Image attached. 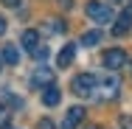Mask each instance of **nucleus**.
<instances>
[{"label": "nucleus", "instance_id": "23", "mask_svg": "<svg viewBox=\"0 0 132 129\" xmlns=\"http://www.w3.org/2000/svg\"><path fill=\"white\" fill-rule=\"evenodd\" d=\"M129 70H132V65H129Z\"/></svg>", "mask_w": 132, "mask_h": 129}, {"label": "nucleus", "instance_id": "16", "mask_svg": "<svg viewBox=\"0 0 132 129\" xmlns=\"http://www.w3.org/2000/svg\"><path fill=\"white\" fill-rule=\"evenodd\" d=\"M37 129H56V126H53V121H51V118H42V121L37 124Z\"/></svg>", "mask_w": 132, "mask_h": 129}, {"label": "nucleus", "instance_id": "13", "mask_svg": "<svg viewBox=\"0 0 132 129\" xmlns=\"http://www.w3.org/2000/svg\"><path fill=\"white\" fill-rule=\"evenodd\" d=\"M3 126H9V109L6 107H0V129Z\"/></svg>", "mask_w": 132, "mask_h": 129}, {"label": "nucleus", "instance_id": "5", "mask_svg": "<svg viewBox=\"0 0 132 129\" xmlns=\"http://www.w3.org/2000/svg\"><path fill=\"white\" fill-rule=\"evenodd\" d=\"M84 115H87V109H84V107H79V104H76V107H70V109L65 112V121H62V126H59V129H76L81 121H84Z\"/></svg>", "mask_w": 132, "mask_h": 129}, {"label": "nucleus", "instance_id": "14", "mask_svg": "<svg viewBox=\"0 0 132 129\" xmlns=\"http://www.w3.org/2000/svg\"><path fill=\"white\" fill-rule=\"evenodd\" d=\"M45 56H48V48H45V45H39V48L34 51V59H39V62H42Z\"/></svg>", "mask_w": 132, "mask_h": 129}, {"label": "nucleus", "instance_id": "2", "mask_svg": "<svg viewBox=\"0 0 132 129\" xmlns=\"http://www.w3.org/2000/svg\"><path fill=\"white\" fill-rule=\"evenodd\" d=\"M87 17L96 20L98 25H107V23H115V11L110 3H98V0H90L87 3Z\"/></svg>", "mask_w": 132, "mask_h": 129}, {"label": "nucleus", "instance_id": "22", "mask_svg": "<svg viewBox=\"0 0 132 129\" xmlns=\"http://www.w3.org/2000/svg\"><path fill=\"white\" fill-rule=\"evenodd\" d=\"M87 129H98V126H87Z\"/></svg>", "mask_w": 132, "mask_h": 129}, {"label": "nucleus", "instance_id": "7", "mask_svg": "<svg viewBox=\"0 0 132 129\" xmlns=\"http://www.w3.org/2000/svg\"><path fill=\"white\" fill-rule=\"evenodd\" d=\"M127 31H132V11H129V8H127L121 17H115V23H112V34L124 37Z\"/></svg>", "mask_w": 132, "mask_h": 129}, {"label": "nucleus", "instance_id": "4", "mask_svg": "<svg viewBox=\"0 0 132 129\" xmlns=\"http://www.w3.org/2000/svg\"><path fill=\"white\" fill-rule=\"evenodd\" d=\"M31 84H34V87H39V90L51 87V84H53V70H51V67H45V65L34 67V73H31Z\"/></svg>", "mask_w": 132, "mask_h": 129}, {"label": "nucleus", "instance_id": "20", "mask_svg": "<svg viewBox=\"0 0 132 129\" xmlns=\"http://www.w3.org/2000/svg\"><path fill=\"white\" fill-rule=\"evenodd\" d=\"M3 62H6V59H3V53H0V67H3Z\"/></svg>", "mask_w": 132, "mask_h": 129}, {"label": "nucleus", "instance_id": "10", "mask_svg": "<svg viewBox=\"0 0 132 129\" xmlns=\"http://www.w3.org/2000/svg\"><path fill=\"white\" fill-rule=\"evenodd\" d=\"M62 101V90H59V87H45V90H42V104H45V107H56V104Z\"/></svg>", "mask_w": 132, "mask_h": 129}, {"label": "nucleus", "instance_id": "12", "mask_svg": "<svg viewBox=\"0 0 132 129\" xmlns=\"http://www.w3.org/2000/svg\"><path fill=\"white\" fill-rule=\"evenodd\" d=\"M3 59H6L9 65H17V62H20V51H17V45H6V48H3Z\"/></svg>", "mask_w": 132, "mask_h": 129}, {"label": "nucleus", "instance_id": "3", "mask_svg": "<svg viewBox=\"0 0 132 129\" xmlns=\"http://www.w3.org/2000/svg\"><path fill=\"white\" fill-rule=\"evenodd\" d=\"M124 65H129L127 51H121V48H110V51L104 53V67H107V70H121Z\"/></svg>", "mask_w": 132, "mask_h": 129}, {"label": "nucleus", "instance_id": "21", "mask_svg": "<svg viewBox=\"0 0 132 129\" xmlns=\"http://www.w3.org/2000/svg\"><path fill=\"white\" fill-rule=\"evenodd\" d=\"M3 129H14V126H3Z\"/></svg>", "mask_w": 132, "mask_h": 129}, {"label": "nucleus", "instance_id": "15", "mask_svg": "<svg viewBox=\"0 0 132 129\" xmlns=\"http://www.w3.org/2000/svg\"><path fill=\"white\" fill-rule=\"evenodd\" d=\"M121 129H132V115H121Z\"/></svg>", "mask_w": 132, "mask_h": 129}, {"label": "nucleus", "instance_id": "18", "mask_svg": "<svg viewBox=\"0 0 132 129\" xmlns=\"http://www.w3.org/2000/svg\"><path fill=\"white\" fill-rule=\"evenodd\" d=\"M6 28H9V23H6V17H0V37L6 34Z\"/></svg>", "mask_w": 132, "mask_h": 129}, {"label": "nucleus", "instance_id": "9", "mask_svg": "<svg viewBox=\"0 0 132 129\" xmlns=\"http://www.w3.org/2000/svg\"><path fill=\"white\" fill-rule=\"evenodd\" d=\"M73 56H76V45H65V48L59 51V56H56V65L65 70V67L73 65Z\"/></svg>", "mask_w": 132, "mask_h": 129}, {"label": "nucleus", "instance_id": "1", "mask_svg": "<svg viewBox=\"0 0 132 129\" xmlns=\"http://www.w3.org/2000/svg\"><path fill=\"white\" fill-rule=\"evenodd\" d=\"M70 90L79 98H93V96H98V79L93 76V73H79V76L70 81Z\"/></svg>", "mask_w": 132, "mask_h": 129}, {"label": "nucleus", "instance_id": "19", "mask_svg": "<svg viewBox=\"0 0 132 129\" xmlns=\"http://www.w3.org/2000/svg\"><path fill=\"white\" fill-rule=\"evenodd\" d=\"M110 3H118V6H124V3H127V0H110Z\"/></svg>", "mask_w": 132, "mask_h": 129}, {"label": "nucleus", "instance_id": "11", "mask_svg": "<svg viewBox=\"0 0 132 129\" xmlns=\"http://www.w3.org/2000/svg\"><path fill=\"white\" fill-rule=\"evenodd\" d=\"M84 48H96L98 42H101V31H84L81 34V39H79Z\"/></svg>", "mask_w": 132, "mask_h": 129}, {"label": "nucleus", "instance_id": "17", "mask_svg": "<svg viewBox=\"0 0 132 129\" xmlns=\"http://www.w3.org/2000/svg\"><path fill=\"white\" fill-rule=\"evenodd\" d=\"M0 3H3V6H9V8H17V6H20V0H0Z\"/></svg>", "mask_w": 132, "mask_h": 129}, {"label": "nucleus", "instance_id": "6", "mask_svg": "<svg viewBox=\"0 0 132 129\" xmlns=\"http://www.w3.org/2000/svg\"><path fill=\"white\" fill-rule=\"evenodd\" d=\"M118 90H121V81L115 76H107L104 81H101V90H98V96L104 98V101H110V98H115L118 96Z\"/></svg>", "mask_w": 132, "mask_h": 129}, {"label": "nucleus", "instance_id": "8", "mask_svg": "<svg viewBox=\"0 0 132 129\" xmlns=\"http://www.w3.org/2000/svg\"><path fill=\"white\" fill-rule=\"evenodd\" d=\"M20 45L26 48V51H37L39 48V31L37 28H28V31H23V37H20Z\"/></svg>", "mask_w": 132, "mask_h": 129}]
</instances>
